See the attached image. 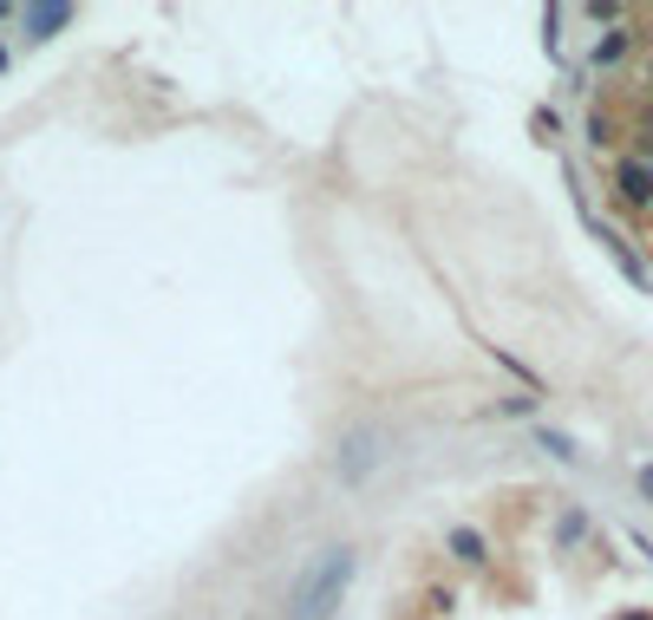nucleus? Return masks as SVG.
Listing matches in <instances>:
<instances>
[{
  "label": "nucleus",
  "instance_id": "f257e3e1",
  "mask_svg": "<svg viewBox=\"0 0 653 620\" xmlns=\"http://www.w3.org/2000/svg\"><path fill=\"white\" fill-rule=\"evenodd\" d=\"M353 575H360V549L353 543H334L314 562H301V575L288 588V620H334L347 588H353Z\"/></svg>",
  "mask_w": 653,
  "mask_h": 620
},
{
  "label": "nucleus",
  "instance_id": "f03ea898",
  "mask_svg": "<svg viewBox=\"0 0 653 620\" xmlns=\"http://www.w3.org/2000/svg\"><path fill=\"white\" fill-rule=\"evenodd\" d=\"M386 458H392V438L379 425H353L334 451V471H340V484H373L386 471Z\"/></svg>",
  "mask_w": 653,
  "mask_h": 620
},
{
  "label": "nucleus",
  "instance_id": "7ed1b4c3",
  "mask_svg": "<svg viewBox=\"0 0 653 620\" xmlns=\"http://www.w3.org/2000/svg\"><path fill=\"white\" fill-rule=\"evenodd\" d=\"M615 196L628 209H653V163L648 157H621L615 163Z\"/></svg>",
  "mask_w": 653,
  "mask_h": 620
},
{
  "label": "nucleus",
  "instance_id": "20e7f679",
  "mask_svg": "<svg viewBox=\"0 0 653 620\" xmlns=\"http://www.w3.org/2000/svg\"><path fill=\"white\" fill-rule=\"evenodd\" d=\"M59 26H72V7H65V0H52V7H33V13H26V39H52Z\"/></svg>",
  "mask_w": 653,
  "mask_h": 620
},
{
  "label": "nucleus",
  "instance_id": "39448f33",
  "mask_svg": "<svg viewBox=\"0 0 653 620\" xmlns=\"http://www.w3.org/2000/svg\"><path fill=\"white\" fill-rule=\"evenodd\" d=\"M451 556L458 562H484V536L477 530H451Z\"/></svg>",
  "mask_w": 653,
  "mask_h": 620
},
{
  "label": "nucleus",
  "instance_id": "423d86ee",
  "mask_svg": "<svg viewBox=\"0 0 653 620\" xmlns=\"http://www.w3.org/2000/svg\"><path fill=\"white\" fill-rule=\"evenodd\" d=\"M536 445H543L549 458H563V464H576V458H582V451H576V445H569L563 431H536Z\"/></svg>",
  "mask_w": 653,
  "mask_h": 620
},
{
  "label": "nucleus",
  "instance_id": "0eeeda50",
  "mask_svg": "<svg viewBox=\"0 0 653 620\" xmlns=\"http://www.w3.org/2000/svg\"><path fill=\"white\" fill-rule=\"evenodd\" d=\"M615 59H628V33H608V39L595 46V65H615Z\"/></svg>",
  "mask_w": 653,
  "mask_h": 620
},
{
  "label": "nucleus",
  "instance_id": "6e6552de",
  "mask_svg": "<svg viewBox=\"0 0 653 620\" xmlns=\"http://www.w3.org/2000/svg\"><path fill=\"white\" fill-rule=\"evenodd\" d=\"M582 536H589V516H582V510H569V516H563V543H582Z\"/></svg>",
  "mask_w": 653,
  "mask_h": 620
},
{
  "label": "nucleus",
  "instance_id": "1a4fd4ad",
  "mask_svg": "<svg viewBox=\"0 0 653 620\" xmlns=\"http://www.w3.org/2000/svg\"><path fill=\"white\" fill-rule=\"evenodd\" d=\"M641 497H648V503H653V464H648V471H641Z\"/></svg>",
  "mask_w": 653,
  "mask_h": 620
},
{
  "label": "nucleus",
  "instance_id": "9d476101",
  "mask_svg": "<svg viewBox=\"0 0 653 620\" xmlns=\"http://www.w3.org/2000/svg\"><path fill=\"white\" fill-rule=\"evenodd\" d=\"M641 157H648V163H653V131H648V150H641Z\"/></svg>",
  "mask_w": 653,
  "mask_h": 620
},
{
  "label": "nucleus",
  "instance_id": "9b49d317",
  "mask_svg": "<svg viewBox=\"0 0 653 620\" xmlns=\"http://www.w3.org/2000/svg\"><path fill=\"white\" fill-rule=\"evenodd\" d=\"M621 620H653V615H621Z\"/></svg>",
  "mask_w": 653,
  "mask_h": 620
},
{
  "label": "nucleus",
  "instance_id": "f8f14e48",
  "mask_svg": "<svg viewBox=\"0 0 653 620\" xmlns=\"http://www.w3.org/2000/svg\"><path fill=\"white\" fill-rule=\"evenodd\" d=\"M0 72H7V46H0Z\"/></svg>",
  "mask_w": 653,
  "mask_h": 620
},
{
  "label": "nucleus",
  "instance_id": "ddd939ff",
  "mask_svg": "<svg viewBox=\"0 0 653 620\" xmlns=\"http://www.w3.org/2000/svg\"><path fill=\"white\" fill-rule=\"evenodd\" d=\"M0 20H7V7H0Z\"/></svg>",
  "mask_w": 653,
  "mask_h": 620
}]
</instances>
